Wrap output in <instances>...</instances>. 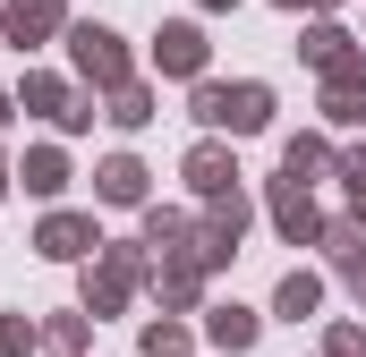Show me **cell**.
Instances as JSON below:
<instances>
[{
    "label": "cell",
    "mask_w": 366,
    "mask_h": 357,
    "mask_svg": "<svg viewBox=\"0 0 366 357\" xmlns=\"http://www.w3.org/2000/svg\"><path fill=\"white\" fill-rule=\"evenodd\" d=\"M69 51H77V77H86V86H102V94L137 86V77H128V51H119L111 26H69Z\"/></svg>",
    "instance_id": "cell-1"
},
{
    "label": "cell",
    "mask_w": 366,
    "mask_h": 357,
    "mask_svg": "<svg viewBox=\"0 0 366 357\" xmlns=\"http://www.w3.org/2000/svg\"><path fill=\"white\" fill-rule=\"evenodd\" d=\"M324 119H332V128H358L366 119V51H350V60L324 77Z\"/></svg>",
    "instance_id": "cell-2"
},
{
    "label": "cell",
    "mask_w": 366,
    "mask_h": 357,
    "mask_svg": "<svg viewBox=\"0 0 366 357\" xmlns=\"http://www.w3.org/2000/svg\"><path fill=\"white\" fill-rule=\"evenodd\" d=\"M137 281H145V256H137V247H111V256H102V272L86 281V306H94V315H111Z\"/></svg>",
    "instance_id": "cell-3"
},
{
    "label": "cell",
    "mask_w": 366,
    "mask_h": 357,
    "mask_svg": "<svg viewBox=\"0 0 366 357\" xmlns=\"http://www.w3.org/2000/svg\"><path fill=\"white\" fill-rule=\"evenodd\" d=\"M34 247H43L51 264H77V256H94L102 238H94V221H86V213H51V221L34 230Z\"/></svg>",
    "instance_id": "cell-4"
},
{
    "label": "cell",
    "mask_w": 366,
    "mask_h": 357,
    "mask_svg": "<svg viewBox=\"0 0 366 357\" xmlns=\"http://www.w3.org/2000/svg\"><path fill=\"white\" fill-rule=\"evenodd\" d=\"M60 26H69V17H60V0H9V9H0V34H9L17 51H26V43H43V34H60Z\"/></svg>",
    "instance_id": "cell-5"
},
{
    "label": "cell",
    "mask_w": 366,
    "mask_h": 357,
    "mask_svg": "<svg viewBox=\"0 0 366 357\" xmlns=\"http://www.w3.org/2000/svg\"><path fill=\"white\" fill-rule=\"evenodd\" d=\"M273 221H281V238H290V247H298V238H307V247H324V213H315V204H307V187H290V178L273 187Z\"/></svg>",
    "instance_id": "cell-6"
},
{
    "label": "cell",
    "mask_w": 366,
    "mask_h": 357,
    "mask_svg": "<svg viewBox=\"0 0 366 357\" xmlns=\"http://www.w3.org/2000/svg\"><path fill=\"white\" fill-rule=\"evenodd\" d=\"M154 69L162 77H204V34L196 26H162L154 34Z\"/></svg>",
    "instance_id": "cell-7"
},
{
    "label": "cell",
    "mask_w": 366,
    "mask_h": 357,
    "mask_svg": "<svg viewBox=\"0 0 366 357\" xmlns=\"http://www.w3.org/2000/svg\"><path fill=\"white\" fill-rule=\"evenodd\" d=\"M187 187L222 204V196H239V162H230L222 145H196V154H187Z\"/></svg>",
    "instance_id": "cell-8"
},
{
    "label": "cell",
    "mask_w": 366,
    "mask_h": 357,
    "mask_svg": "<svg viewBox=\"0 0 366 357\" xmlns=\"http://www.w3.org/2000/svg\"><path fill=\"white\" fill-rule=\"evenodd\" d=\"M264 119H273V94L264 86H230L222 94V128H230V136H256Z\"/></svg>",
    "instance_id": "cell-9"
},
{
    "label": "cell",
    "mask_w": 366,
    "mask_h": 357,
    "mask_svg": "<svg viewBox=\"0 0 366 357\" xmlns=\"http://www.w3.org/2000/svg\"><path fill=\"white\" fill-rule=\"evenodd\" d=\"M204 332H213V349H256V315H247V306H213V315H204Z\"/></svg>",
    "instance_id": "cell-10"
},
{
    "label": "cell",
    "mask_w": 366,
    "mask_h": 357,
    "mask_svg": "<svg viewBox=\"0 0 366 357\" xmlns=\"http://www.w3.org/2000/svg\"><path fill=\"white\" fill-rule=\"evenodd\" d=\"M324 162H332V154H324V136H290V145H281V178H290V187H315Z\"/></svg>",
    "instance_id": "cell-11"
},
{
    "label": "cell",
    "mask_w": 366,
    "mask_h": 357,
    "mask_svg": "<svg viewBox=\"0 0 366 357\" xmlns=\"http://www.w3.org/2000/svg\"><path fill=\"white\" fill-rule=\"evenodd\" d=\"M137 196H145V162L137 154H111L102 162V204H137Z\"/></svg>",
    "instance_id": "cell-12"
},
{
    "label": "cell",
    "mask_w": 366,
    "mask_h": 357,
    "mask_svg": "<svg viewBox=\"0 0 366 357\" xmlns=\"http://www.w3.org/2000/svg\"><path fill=\"white\" fill-rule=\"evenodd\" d=\"M281 315H290V323H298V315H315V306H324V281H315V272H290V281H281V298H273Z\"/></svg>",
    "instance_id": "cell-13"
},
{
    "label": "cell",
    "mask_w": 366,
    "mask_h": 357,
    "mask_svg": "<svg viewBox=\"0 0 366 357\" xmlns=\"http://www.w3.org/2000/svg\"><path fill=\"white\" fill-rule=\"evenodd\" d=\"M26 111H43V119H60V128H69V111H77V102H69L60 77H26Z\"/></svg>",
    "instance_id": "cell-14"
},
{
    "label": "cell",
    "mask_w": 366,
    "mask_h": 357,
    "mask_svg": "<svg viewBox=\"0 0 366 357\" xmlns=\"http://www.w3.org/2000/svg\"><path fill=\"white\" fill-rule=\"evenodd\" d=\"M26 187H34V196H60V187H69V162H60V154H51V145H43V154H26Z\"/></svg>",
    "instance_id": "cell-15"
},
{
    "label": "cell",
    "mask_w": 366,
    "mask_h": 357,
    "mask_svg": "<svg viewBox=\"0 0 366 357\" xmlns=\"http://www.w3.org/2000/svg\"><path fill=\"white\" fill-rule=\"evenodd\" d=\"M350 51H358V43H350V34H341V26H315V34H307V60H315V69H324V77H332V69H341V60H350Z\"/></svg>",
    "instance_id": "cell-16"
},
{
    "label": "cell",
    "mask_w": 366,
    "mask_h": 357,
    "mask_svg": "<svg viewBox=\"0 0 366 357\" xmlns=\"http://www.w3.org/2000/svg\"><path fill=\"white\" fill-rule=\"evenodd\" d=\"M102 119H111V128H145V119H154V94H145V86H119Z\"/></svg>",
    "instance_id": "cell-17"
},
{
    "label": "cell",
    "mask_w": 366,
    "mask_h": 357,
    "mask_svg": "<svg viewBox=\"0 0 366 357\" xmlns=\"http://www.w3.org/2000/svg\"><path fill=\"white\" fill-rule=\"evenodd\" d=\"M341 178H350V213H358V230H366V145L341 154Z\"/></svg>",
    "instance_id": "cell-18"
},
{
    "label": "cell",
    "mask_w": 366,
    "mask_h": 357,
    "mask_svg": "<svg viewBox=\"0 0 366 357\" xmlns=\"http://www.w3.org/2000/svg\"><path fill=\"white\" fill-rule=\"evenodd\" d=\"M179 238H187V221H179V213H145V247H162V256H171Z\"/></svg>",
    "instance_id": "cell-19"
},
{
    "label": "cell",
    "mask_w": 366,
    "mask_h": 357,
    "mask_svg": "<svg viewBox=\"0 0 366 357\" xmlns=\"http://www.w3.org/2000/svg\"><path fill=\"white\" fill-rule=\"evenodd\" d=\"M145 357H187V332L179 323H145Z\"/></svg>",
    "instance_id": "cell-20"
},
{
    "label": "cell",
    "mask_w": 366,
    "mask_h": 357,
    "mask_svg": "<svg viewBox=\"0 0 366 357\" xmlns=\"http://www.w3.org/2000/svg\"><path fill=\"white\" fill-rule=\"evenodd\" d=\"M34 341H43V332H34L26 315H9V323H0V357H26V349H34Z\"/></svg>",
    "instance_id": "cell-21"
},
{
    "label": "cell",
    "mask_w": 366,
    "mask_h": 357,
    "mask_svg": "<svg viewBox=\"0 0 366 357\" xmlns=\"http://www.w3.org/2000/svg\"><path fill=\"white\" fill-rule=\"evenodd\" d=\"M162 298L187 306V298H196V264H162Z\"/></svg>",
    "instance_id": "cell-22"
},
{
    "label": "cell",
    "mask_w": 366,
    "mask_h": 357,
    "mask_svg": "<svg viewBox=\"0 0 366 357\" xmlns=\"http://www.w3.org/2000/svg\"><path fill=\"white\" fill-rule=\"evenodd\" d=\"M222 94H230V86H213V77H196V119H204V128H222Z\"/></svg>",
    "instance_id": "cell-23"
},
{
    "label": "cell",
    "mask_w": 366,
    "mask_h": 357,
    "mask_svg": "<svg viewBox=\"0 0 366 357\" xmlns=\"http://www.w3.org/2000/svg\"><path fill=\"white\" fill-rule=\"evenodd\" d=\"M86 341V315H51V349H77Z\"/></svg>",
    "instance_id": "cell-24"
},
{
    "label": "cell",
    "mask_w": 366,
    "mask_h": 357,
    "mask_svg": "<svg viewBox=\"0 0 366 357\" xmlns=\"http://www.w3.org/2000/svg\"><path fill=\"white\" fill-rule=\"evenodd\" d=\"M332 357H366V332H350V323H341V332H332Z\"/></svg>",
    "instance_id": "cell-25"
},
{
    "label": "cell",
    "mask_w": 366,
    "mask_h": 357,
    "mask_svg": "<svg viewBox=\"0 0 366 357\" xmlns=\"http://www.w3.org/2000/svg\"><path fill=\"white\" fill-rule=\"evenodd\" d=\"M281 9H332V0H281Z\"/></svg>",
    "instance_id": "cell-26"
},
{
    "label": "cell",
    "mask_w": 366,
    "mask_h": 357,
    "mask_svg": "<svg viewBox=\"0 0 366 357\" xmlns=\"http://www.w3.org/2000/svg\"><path fill=\"white\" fill-rule=\"evenodd\" d=\"M0 119H9V94H0Z\"/></svg>",
    "instance_id": "cell-27"
},
{
    "label": "cell",
    "mask_w": 366,
    "mask_h": 357,
    "mask_svg": "<svg viewBox=\"0 0 366 357\" xmlns=\"http://www.w3.org/2000/svg\"><path fill=\"white\" fill-rule=\"evenodd\" d=\"M204 9H230V0H204Z\"/></svg>",
    "instance_id": "cell-28"
},
{
    "label": "cell",
    "mask_w": 366,
    "mask_h": 357,
    "mask_svg": "<svg viewBox=\"0 0 366 357\" xmlns=\"http://www.w3.org/2000/svg\"><path fill=\"white\" fill-rule=\"evenodd\" d=\"M0 187H9V162H0Z\"/></svg>",
    "instance_id": "cell-29"
}]
</instances>
